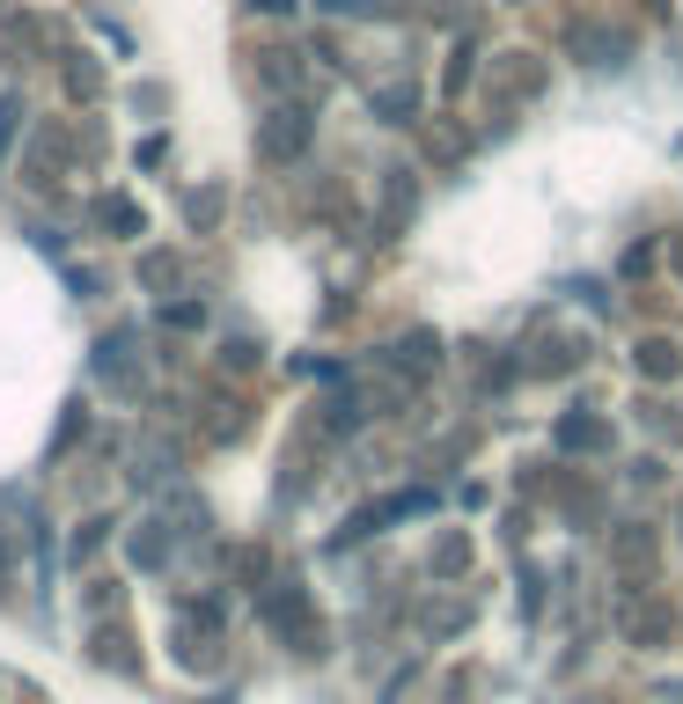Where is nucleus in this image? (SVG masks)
<instances>
[{
  "mask_svg": "<svg viewBox=\"0 0 683 704\" xmlns=\"http://www.w3.org/2000/svg\"><path fill=\"white\" fill-rule=\"evenodd\" d=\"M258 624H265L287 654H323L331 646V632H323V616H317V602H309V587L294 580V573H280L272 587H258Z\"/></svg>",
  "mask_w": 683,
  "mask_h": 704,
  "instance_id": "1",
  "label": "nucleus"
},
{
  "mask_svg": "<svg viewBox=\"0 0 683 704\" xmlns=\"http://www.w3.org/2000/svg\"><path fill=\"white\" fill-rule=\"evenodd\" d=\"M309 140H317V111H309V103H294V96L280 103L272 118H258V162H272V170L301 162Z\"/></svg>",
  "mask_w": 683,
  "mask_h": 704,
  "instance_id": "2",
  "label": "nucleus"
},
{
  "mask_svg": "<svg viewBox=\"0 0 683 704\" xmlns=\"http://www.w3.org/2000/svg\"><path fill=\"white\" fill-rule=\"evenodd\" d=\"M133 345H140V323H111V331L96 338V353H89V374H96L111 396H125V404L140 396V374H133Z\"/></svg>",
  "mask_w": 683,
  "mask_h": 704,
  "instance_id": "3",
  "label": "nucleus"
},
{
  "mask_svg": "<svg viewBox=\"0 0 683 704\" xmlns=\"http://www.w3.org/2000/svg\"><path fill=\"white\" fill-rule=\"evenodd\" d=\"M177 660L184 668H214L220 660V602H177Z\"/></svg>",
  "mask_w": 683,
  "mask_h": 704,
  "instance_id": "4",
  "label": "nucleus"
},
{
  "mask_svg": "<svg viewBox=\"0 0 683 704\" xmlns=\"http://www.w3.org/2000/svg\"><path fill=\"white\" fill-rule=\"evenodd\" d=\"M412 213H419V176L405 170V162H390V170H383V213H375V243H397V235L412 228Z\"/></svg>",
  "mask_w": 683,
  "mask_h": 704,
  "instance_id": "5",
  "label": "nucleus"
},
{
  "mask_svg": "<svg viewBox=\"0 0 683 704\" xmlns=\"http://www.w3.org/2000/svg\"><path fill=\"white\" fill-rule=\"evenodd\" d=\"M617 632L633 638V646H669L683 632V616H676V602H625L617 609Z\"/></svg>",
  "mask_w": 683,
  "mask_h": 704,
  "instance_id": "6",
  "label": "nucleus"
},
{
  "mask_svg": "<svg viewBox=\"0 0 683 704\" xmlns=\"http://www.w3.org/2000/svg\"><path fill=\"white\" fill-rule=\"evenodd\" d=\"M375 360H383V367H397L405 382H426V374H441V338H434V331H405V338H397V345H383Z\"/></svg>",
  "mask_w": 683,
  "mask_h": 704,
  "instance_id": "7",
  "label": "nucleus"
},
{
  "mask_svg": "<svg viewBox=\"0 0 683 704\" xmlns=\"http://www.w3.org/2000/svg\"><path fill=\"white\" fill-rule=\"evenodd\" d=\"M125 558L140 565V573H170V558H177V543H170V521H162V513H147V521H133V529H125Z\"/></svg>",
  "mask_w": 683,
  "mask_h": 704,
  "instance_id": "8",
  "label": "nucleus"
},
{
  "mask_svg": "<svg viewBox=\"0 0 683 704\" xmlns=\"http://www.w3.org/2000/svg\"><path fill=\"white\" fill-rule=\"evenodd\" d=\"M551 448H559V455H603V448H611V418H595L581 404V412H566L559 426H551Z\"/></svg>",
  "mask_w": 683,
  "mask_h": 704,
  "instance_id": "9",
  "label": "nucleus"
},
{
  "mask_svg": "<svg viewBox=\"0 0 683 704\" xmlns=\"http://www.w3.org/2000/svg\"><path fill=\"white\" fill-rule=\"evenodd\" d=\"M581 338H566V331H544V338H530V360H522V374H581Z\"/></svg>",
  "mask_w": 683,
  "mask_h": 704,
  "instance_id": "10",
  "label": "nucleus"
},
{
  "mask_svg": "<svg viewBox=\"0 0 683 704\" xmlns=\"http://www.w3.org/2000/svg\"><path fill=\"white\" fill-rule=\"evenodd\" d=\"M89 220H96L103 235H118V243H140V235H147V213L125 192H96V198H89Z\"/></svg>",
  "mask_w": 683,
  "mask_h": 704,
  "instance_id": "11",
  "label": "nucleus"
},
{
  "mask_svg": "<svg viewBox=\"0 0 683 704\" xmlns=\"http://www.w3.org/2000/svg\"><path fill=\"white\" fill-rule=\"evenodd\" d=\"M89 660H96V668H111V676H140L133 632H125V624H111V616H103L96 632H89Z\"/></svg>",
  "mask_w": 683,
  "mask_h": 704,
  "instance_id": "12",
  "label": "nucleus"
},
{
  "mask_svg": "<svg viewBox=\"0 0 683 704\" xmlns=\"http://www.w3.org/2000/svg\"><path fill=\"white\" fill-rule=\"evenodd\" d=\"M633 367H639V382H683V345L654 331V338L633 345Z\"/></svg>",
  "mask_w": 683,
  "mask_h": 704,
  "instance_id": "13",
  "label": "nucleus"
},
{
  "mask_svg": "<svg viewBox=\"0 0 683 704\" xmlns=\"http://www.w3.org/2000/svg\"><path fill=\"white\" fill-rule=\"evenodd\" d=\"M140 293H184V257L177 250H140Z\"/></svg>",
  "mask_w": 683,
  "mask_h": 704,
  "instance_id": "14",
  "label": "nucleus"
},
{
  "mask_svg": "<svg viewBox=\"0 0 683 704\" xmlns=\"http://www.w3.org/2000/svg\"><path fill=\"white\" fill-rule=\"evenodd\" d=\"M492 81H500V96H537V89H544V67L530 59V51H508V59L492 67Z\"/></svg>",
  "mask_w": 683,
  "mask_h": 704,
  "instance_id": "15",
  "label": "nucleus"
},
{
  "mask_svg": "<svg viewBox=\"0 0 683 704\" xmlns=\"http://www.w3.org/2000/svg\"><path fill=\"white\" fill-rule=\"evenodd\" d=\"M133 485H177V440H147L133 455Z\"/></svg>",
  "mask_w": 683,
  "mask_h": 704,
  "instance_id": "16",
  "label": "nucleus"
},
{
  "mask_svg": "<svg viewBox=\"0 0 683 704\" xmlns=\"http://www.w3.org/2000/svg\"><path fill=\"white\" fill-rule=\"evenodd\" d=\"M426 573H434V580H464V573H470V535H464V529L434 535V558H426Z\"/></svg>",
  "mask_w": 683,
  "mask_h": 704,
  "instance_id": "17",
  "label": "nucleus"
},
{
  "mask_svg": "<svg viewBox=\"0 0 683 704\" xmlns=\"http://www.w3.org/2000/svg\"><path fill=\"white\" fill-rule=\"evenodd\" d=\"M243 426H250V404H243V396H214V412H206V440H214V448H228V440H243Z\"/></svg>",
  "mask_w": 683,
  "mask_h": 704,
  "instance_id": "18",
  "label": "nucleus"
},
{
  "mask_svg": "<svg viewBox=\"0 0 683 704\" xmlns=\"http://www.w3.org/2000/svg\"><path fill=\"white\" fill-rule=\"evenodd\" d=\"M317 412H323V434H331V440H345V434H353V426H361V418H367V396H353V389H339V396H323Z\"/></svg>",
  "mask_w": 683,
  "mask_h": 704,
  "instance_id": "19",
  "label": "nucleus"
},
{
  "mask_svg": "<svg viewBox=\"0 0 683 704\" xmlns=\"http://www.w3.org/2000/svg\"><path fill=\"white\" fill-rule=\"evenodd\" d=\"M551 507H559L573 529H588V521H595V492H588L581 477H551Z\"/></svg>",
  "mask_w": 683,
  "mask_h": 704,
  "instance_id": "20",
  "label": "nucleus"
},
{
  "mask_svg": "<svg viewBox=\"0 0 683 704\" xmlns=\"http://www.w3.org/2000/svg\"><path fill=\"white\" fill-rule=\"evenodd\" d=\"M367 111H375L383 125H405L419 111V89H412V81H390V89H375V96H367Z\"/></svg>",
  "mask_w": 683,
  "mask_h": 704,
  "instance_id": "21",
  "label": "nucleus"
},
{
  "mask_svg": "<svg viewBox=\"0 0 683 704\" xmlns=\"http://www.w3.org/2000/svg\"><path fill=\"white\" fill-rule=\"evenodd\" d=\"M67 96L73 103H96L103 96V67L89 59V51H67Z\"/></svg>",
  "mask_w": 683,
  "mask_h": 704,
  "instance_id": "22",
  "label": "nucleus"
},
{
  "mask_svg": "<svg viewBox=\"0 0 683 704\" xmlns=\"http://www.w3.org/2000/svg\"><path fill=\"white\" fill-rule=\"evenodd\" d=\"M220 213H228V192H220V184H206V192L184 198V220H192L198 235H206V228H220Z\"/></svg>",
  "mask_w": 683,
  "mask_h": 704,
  "instance_id": "23",
  "label": "nucleus"
},
{
  "mask_svg": "<svg viewBox=\"0 0 683 704\" xmlns=\"http://www.w3.org/2000/svg\"><path fill=\"white\" fill-rule=\"evenodd\" d=\"M59 154H67V140H59V132H37V154L23 162V176L37 184V192L52 184V170H59Z\"/></svg>",
  "mask_w": 683,
  "mask_h": 704,
  "instance_id": "24",
  "label": "nucleus"
},
{
  "mask_svg": "<svg viewBox=\"0 0 683 704\" xmlns=\"http://www.w3.org/2000/svg\"><path fill=\"white\" fill-rule=\"evenodd\" d=\"M103 535H111V513H89V521H81V529H73V543H67V558L81 565V558H96L103 551Z\"/></svg>",
  "mask_w": 683,
  "mask_h": 704,
  "instance_id": "25",
  "label": "nucleus"
},
{
  "mask_svg": "<svg viewBox=\"0 0 683 704\" xmlns=\"http://www.w3.org/2000/svg\"><path fill=\"white\" fill-rule=\"evenodd\" d=\"M265 59V89H280V96H294L301 89V67H294V51H258Z\"/></svg>",
  "mask_w": 683,
  "mask_h": 704,
  "instance_id": "26",
  "label": "nucleus"
},
{
  "mask_svg": "<svg viewBox=\"0 0 683 704\" xmlns=\"http://www.w3.org/2000/svg\"><path fill=\"white\" fill-rule=\"evenodd\" d=\"M220 367H228V374H250V367H265V345H258V338H228V345H220Z\"/></svg>",
  "mask_w": 683,
  "mask_h": 704,
  "instance_id": "27",
  "label": "nucleus"
},
{
  "mask_svg": "<svg viewBox=\"0 0 683 704\" xmlns=\"http://www.w3.org/2000/svg\"><path fill=\"white\" fill-rule=\"evenodd\" d=\"M470 624V602H441V609H426V638H456Z\"/></svg>",
  "mask_w": 683,
  "mask_h": 704,
  "instance_id": "28",
  "label": "nucleus"
},
{
  "mask_svg": "<svg viewBox=\"0 0 683 704\" xmlns=\"http://www.w3.org/2000/svg\"><path fill=\"white\" fill-rule=\"evenodd\" d=\"M118 595H125L118 580H89V587H81V609H89V616L103 624V616H118Z\"/></svg>",
  "mask_w": 683,
  "mask_h": 704,
  "instance_id": "29",
  "label": "nucleus"
},
{
  "mask_svg": "<svg viewBox=\"0 0 683 704\" xmlns=\"http://www.w3.org/2000/svg\"><path fill=\"white\" fill-rule=\"evenodd\" d=\"M162 331H206V301H162Z\"/></svg>",
  "mask_w": 683,
  "mask_h": 704,
  "instance_id": "30",
  "label": "nucleus"
},
{
  "mask_svg": "<svg viewBox=\"0 0 683 704\" xmlns=\"http://www.w3.org/2000/svg\"><path fill=\"white\" fill-rule=\"evenodd\" d=\"M30 111H23V96H15V89H8V96H0V170H8V147H15V125H23Z\"/></svg>",
  "mask_w": 683,
  "mask_h": 704,
  "instance_id": "31",
  "label": "nucleus"
},
{
  "mask_svg": "<svg viewBox=\"0 0 683 704\" xmlns=\"http://www.w3.org/2000/svg\"><path fill=\"white\" fill-rule=\"evenodd\" d=\"M73 434H89V418H81V404H67V418H59V434H52V448H45V455L59 462V455L73 448Z\"/></svg>",
  "mask_w": 683,
  "mask_h": 704,
  "instance_id": "32",
  "label": "nucleus"
},
{
  "mask_svg": "<svg viewBox=\"0 0 683 704\" xmlns=\"http://www.w3.org/2000/svg\"><path fill=\"white\" fill-rule=\"evenodd\" d=\"M654 250H661V243H633L625 257H617V279H639V272L654 265Z\"/></svg>",
  "mask_w": 683,
  "mask_h": 704,
  "instance_id": "33",
  "label": "nucleus"
},
{
  "mask_svg": "<svg viewBox=\"0 0 683 704\" xmlns=\"http://www.w3.org/2000/svg\"><path fill=\"white\" fill-rule=\"evenodd\" d=\"M470 59H478V51H470V45H456V59H448V96H464V81H470Z\"/></svg>",
  "mask_w": 683,
  "mask_h": 704,
  "instance_id": "34",
  "label": "nucleus"
},
{
  "mask_svg": "<svg viewBox=\"0 0 683 704\" xmlns=\"http://www.w3.org/2000/svg\"><path fill=\"white\" fill-rule=\"evenodd\" d=\"M162 103H170V89H162V81H147V89H133V111H147V118H155Z\"/></svg>",
  "mask_w": 683,
  "mask_h": 704,
  "instance_id": "35",
  "label": "nucleus"
},
{
  "mask_svg": "<svg viewBox=\"0 0 683 704\" xmlns=\"http://www.w3.org/2000/svg\"><path fill=\"white\" fill-rule=\"evenodd\" d=\"M250 8H258V15H287L294 0H250Z\"/></svg>",
  "mask_w": 683,
  "mask_h": 704,
  "instance_id": "36",
  "label": "nucleus"
},
{
  "mask_svg": "<svg viewBox=\"0 0 683 704\" xmlns=\"http://www.w3.org/2000/svg\"><path fill=\"white\" fill-rule=\"evenodd\" d=\"M0 602H8V529H0Z\"/></svg>",
  "mask_w": 683,
  "mask_h": 704,
  "instance_id": "37",
  "label": "nucleus"
},
{
  "mask_svg": "<svg viewBox=\"0 0 683 704\" xmlns=\"http://www.w3.org/2000/svg\"><path fill=\"white\" fill-rule=\"evenodd\" d=\"M192 704H236V690H206V697H192Z\"/></svg>",
  "mask_w": 683,
  "mask_h": 704,
  "instance_id": "38",
  "label": "nucleus"
},
{
  "mask_svg": "<svg viewBox=\"0 0 683 704\" xmlns=\"http://www.w3.org/2000/svg\"><path fill=\"white\" fill-rule=\"evenodd\" d=\"M669 272H676V279H683V235H676V243H669Z\"/></svg>",
  "mask_w": 683,
  "mask_h": 704,
  "instance_id": "39",
  "label": "nucleus"
},
{
  "mask_svg": "<svg viewBox=\"0 0 683 704\" xmlns=\"http://www.w3.org/2000/svg\"><path fill=\"white\" fill-rule=\"evenodd\" d=\"M639 8H647V15H669V0H639Z\"/></svg>",
  "mask_w": 683,
  "mask_h": 704,
  "instance_id": "40",
  "label": "nucleus"
}]
</instances>
